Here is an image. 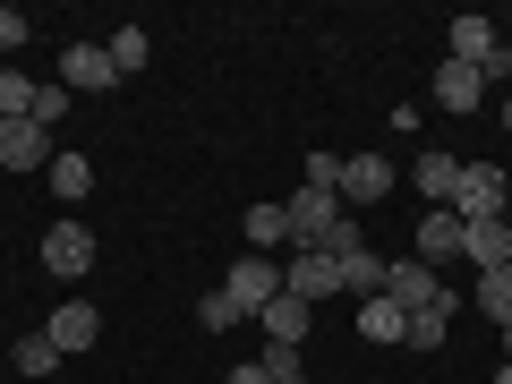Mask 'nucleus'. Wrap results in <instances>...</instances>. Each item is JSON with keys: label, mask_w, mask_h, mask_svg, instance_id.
Returning <instances> with one entry per match:
<instances>
[{"label": "nucleus", "mask_w": 512, "mask_h": 384, "mask_svg": "<svg viewBox=\"0 0 512 384\" xmlns=\"http://www.w3.org/2000/svg\"><path fill=\"white\" fill-rule=\"evenodd\" d=\"M402 325H410V316L393 308V299H359V333H367V342H402Z\"/></svg>", "instance_id": "nucleus-19"}, {"label": "nucleus", "mask_w": 512, "mask_h": 384, "mask_svg": "<svg viewBox=\"0 0 512 384\" xmlns=\"http://www.w3.org/2000/svg\"><path fill=\"white\" fill-rule=\"evenodd\" d=\"M495 384H512V359H504V367H495Z\"/></svg>", "instance_id": "nucleus-30"}, {"label": "nucleus", "mask_w": 512, "mask_h": 384, "mask_svg": "<svg viewBox=\"0 0 512 384\" xmlns=\"http://www.w3.org/2000/svg\"><path fill=\"white\" fill-rule=\"evenodd\" d=\"M35 77H18V69H9V77H0V128H9V120H26V111H35Z\"/></svg>", "instance_id": "nucleus-23"}, {"label": "nucleus", "mask_w": 512, "mask_h": 384, "mask_svg": "<svg viewBox=\"0 0 512 384\" xmlns=\"http://www.w3.org/2000/svg\"><path fill=\"white\" fill-rule=\"evenodd\" d=\"M410 256H419V265H444V256H461V214H453V205H427V214H419V231H410Z\"/></svg>", "instance_id": "nucleus-9"}, {"label": "nucleus", "mask_w": 512, "mask_h": 384, "mask_svg": "<svg viewBox=\"0 0 512 384\" xmlns=\"http://www.w3.org/2000/svg\"><path fill=\"white\" fill-rule=\"evenodd\" d=\"M256 325H265V342L299 350V342H308V325H316V308H308V299H291V291H282V299H265V316H256Z\"/></svg>", "instance_id": "nucleus-12"}, {"label": "nucleus", "mask_w": 512, "mask_h": 384, "mask_svg": "<svg viewBox=\"0 0 512 384\" xmlns=\"http://www.w3.org/2000/svg\"><path fill=\"white\" fill-rule=\"evenodd\" d=\"M9 359H18V376H52V367H60V350H52V333H26V342L9 350Z\"/></svg>", "instance_id": "nucleus-24"}, {"label": "nucleus", "mask_w": 512, "mask_h": 384, "mask_svg": "<svg viewBox=\"0 0 512 384\" xmlns=\"http://www.w3.org/2000/svg\"><path fill=\"white\" fill-rule=\"evenodd\" d=\"M43 274L52 282H86L94 274V231L86 222H52V231H43Z\"/></svg>", "instance_id": "nucleus-2"}, {"label": "nucleus", "mask_w": 512, "mask_h": 384, "mask_svg": "<svg viewBox=\"0 0 512 384\" xmlns=\"http://www.w3.org/2000/svg\"><path fill=\"white\" fill-rule=\"evenodd\" d=\"M444 333H453V308H419V316L402 325V342H410V350H444Z\"/></svg>", "instance_id": "nucleus-21"}, {"label": "nucleus", "mask_w": 512, "mask_h": 384, "mask_svg": "<svg viewBox=\"0 0 512 384\" xmlns=\"http://www.w3.org/2000/svg\"><path fill=\"white\" fill-rule=\"evenodd\" d=\"M0 163H9V171H43V163H52V128L9 120V128H0Z\"/></svg>", "instance_id": "nucleus-11"}, {"label": "nucleus", "mask_w": 512, "mask_h": 384, "mask_svg": "<svg viewBox=\"0 0 512 384\" xmlns=\"http://www.w3.org/2000/svg\"><path fill=\"white\" fill-rule=\"evenodd\" d=\"M333 265H342V299H384V256L376 248H350Z\"/></svg>", "instance_id": "nucleus-15"}, {"label": "nucleus", "mask_w": 512, "mask_h": 384, "mask_svg": "<svg viewBox=\"0 0 512 384\" xmlns=\"http://www.w3.org/2000/svg\"><path fill=\"white\" fill-rule=\"evenodd\" d=\"M410 188H419L427 205H453V188H461V154H436V146H427L419 163H410Z\"/></svg>", "instance_id": "nucleus-14"}, {"label": "nucleus", "mask_w": 512, "mask_h": 384, "mask_svg": "<svg viewBox=\"0 0 512 384\" xmlns=\"http://www.w3.org/2000/svg\"><path fill=\"white\" fill-rule=\"evenodd\" d=\"M0 77H9V60H0Z\"/></svg>", "instance_id": "nucleus-32"}, {"label": "nucleus", "mask_w": 512, "mask_h": 384, "mask_svg": "<svg viewBox=\"0 0 512 384\" xmlns=\"http://www.w3.org/2000/svg\"><path fill=\"white\" fill-rule=\"evenodd\" d=\"M86 188H94V163H86V154H52V197H86Z\"/></svg>", "instance_id": "nucleus-20"}, {"label": "nucleus", "mask_w": 512, "mask_h": 384, "mask_svg": "<svg viewBox=\"0 0 512 384\" xmlns=\"http://www.w3.org/2000/svg\"><path fill=\"white\" fill-rule=\"evenodd\" d=\"M384 299H393L402 316H419V308H461V291H444L436 265H419V256H393V265H384Z\"/></svg>", "instance_id": "nucleus-1"}, {"label": "nucleus", "mask_w": 512, "mask_h": 384, "mask_svg": "<svg viewBox=\"0 0 512 384\" xmlns=\"http://www.w3.org/2000/svg\"><path fill=\"white\" fill-rule=\"evenodd\" d=\"M512 205V180L495 163H461V188H453V214L461 222H487V214H504Z\"/></svg>", "instance_id": "nucleus-4"}, {"label": "nucleus", "mask_w": 512, "mask_h": 384, "mask_svg": "<svg viewBox=\"0 0 512 384\" xmlns=\"http://www.w3.org/2000/svg\"><path fill=\"white\" fill-rule=\"evenodd\" d=\"M60 111H69V86H43V94H35V111H26V120H35V128H60Z\"/></svg>", "instance_id": "nucleus-26"}, {"label": "nucleus", "mask_w": 512, "mask_h": 384, "mask_svg": "<svg viewBox=\"0 0 512 384\" xmlns=\"http://www.w3.org/2000/svg\"><path fill=\"white\" fill-rule=\"evenodd\" d=\"M427 94H436L444 111H461V120H470V111L487 103V77H478V69H461V60H444V69H436V86H427Z\"/></svg>", "instance_id": "nucleus-13"}, {"label": "nucleus", "mask_w": 512, "mask_h": 384, "mask_svg": "<svg viewBox=\"0 0 512 384\" xmlns=\"http://www.w3.org/2000/svg\"><path fill=\"white\" fill-rule=\"evenodd\" d=\"M222 291L239 299V316H265V299H282V265L274 256H239L231 274H222Z\"/></svg>", "instance_id": "nucleus-5"}, {"label": "nucleus", "mask_w": 512, "mask_h": 384, "mask_svg": "<svg viewBox=\"0 0 512 384\" xmlns=\"http://www.w3.org/2000/svg\"><path fill=\"white\" fill-rule=\"evenodd\" d=\"M282 291L308 299V308H316V299H342V265H333L325 248H299L291 265H282Z\"/></svg>", "instance_id": "nucleus-6"}, {"label": "nucleus", "mask_w": 512, "mask_h": 384, "mask_svg": "<svg viewBox=\"0 0 512 384\" xmlns=\"http://www.w3.org/2000/svg\"><path fill=\"white\" fill-rule=\"evenodd\" d=\"M504 359H512V325H504Z\"/></svg>", "instance_id": "nucleus-31"}, {"label": "nucleus", "mask_w": 512, "mask_h": 384, "mask_svg": "<svg viewBox=\"0 0 512 384\" xmlns=\"http://www.w3.org/2000/svg\"><path fill=\"white\" fill-rule=\"evenodd\" d=\"M222 384H265V367L248 359V367H231V376H222Z\"/></svg>", "instance_id": "nucleus-29"}, {"label": "nucleus", "mask_w": 512, "mask_h": 384, "mask_svg": "<svg viewBox=\"0 0 512 384\" xmlns=\"http://www.w3.org/2000/svg\"><path fill=\"white\" fill-rule=\"evenodd\" d=\"M461 256H470L478 274H487V265H512V214H487V222H461Z\"/></svg>", "instance_id": "nucleus-10"}, {"label": "nucleus", "mask_w": 512, "mask_h": 384, "mask_svg": "<svg viewBox=\"0 0 512 384\" xmlns=\"http://www.w3.org/2000/svg\"><path fill=\"white\" fill-rule=\"evenodd\" d=\"M43 333H52V350L69 359V350H94V342H103V316H94V299H60Z\"/></svg>", "instance_id": "nucleus-8"}, {"label": "nucleus", "mask_w": 512, "mask_h": 384, "mask_svg": "<svg viewBox=\"0 0 512 384\" xmlns=\"http://www.w3.org/2000/svg\"><path fill=\"white\" fill-rule=\"evenodd\" d=\"M504 94H512V86H504Z\"/></svg>", "instance_id": "nucleus-33"}, {"label": "nucleus", "mask_w": 512, "mask_h": 384, "mask_svg": "<svg viewBox=\"0 0 512 384\" xmlns=\"http://www.w3.org/2000/svg\"><path fill=\"white\" fill-rule=\"evenodd\" d=\"M333 180H342V154H308V180L299 188H333Z\"/></svg>", "instance_id": "nucleus-28"}, {"label": "nucleus", "mask_w": 512, "mask_h": 384, "mask_svg": "<svg viewBox=\"0 0 512 384\" xmlns=\"http://www.w3.org/2000/svg\"><path fill=\"white\" fill-rule=\"evenodd\" d=\"M256 367H265V384H308V359H299V350H282V342L256 350Z\"/></svg>", "instance_id": "nucleus-22"}, {"label": "nucleus", "mask_w": 512, "mask_h": 384, "mask_svg": "<svg viewBox=\"0 0 512 384\" xmlns=\"http://www.w3.org/2000/svg\"><path fill=\"white\" fill-rule=\"evenodd\" d=\"M103 52H111V69H120V77H137V69L154 60V35H146V26H120V35H111Z\"/></svg>", "instance_id": "nucleus-17"}, {"label": "nucleus", "mask_w": 512, "mask_h": 384, "mask_svg": "<svg viewBox=\"0 0 512 384\" xmlns=\"http://www.w3.org/2000/svg\"><path fill=\"white\" fill-rule=\"evenodd\" d=\"M26 35H35V26H26V9H0V60L18 52V43H26Z\"/></svg>", "instance_id": "nucleus-27"}, {"label": "nucleus", "mask_w": 512, "mask_h": 384, "mask_svg": "<svg viewBox=\"0 0 512 384\" xmlns=\"http://www.w3.org/2000/svg\"><path fill=\"white\" fill-rule=\"evenodd\" d=\"M60 86H69V94H111L120 69H111L103 43H69V52H60Z\"/></svg>", "instance_id": "nucleus-7"}, {"label": "nucleus", "mask_w": 512, "mask_h": 384, "mask_svg": "<svg viewBox=\"0 0 512 384\" xmlns=\"http://www.w3.org/2000/svg\"><path fill=\"white\" fill-rule=\"evenodd\" d=\"M333 197H342V214L384 205V197H393V163H384V154H342V180H333Z\"/></svg>", "instance_id": "nucleus-3"}, {"label": "nucleus", "mask_w": 512, "mask_h": 384, "mask_svg": "<svg viewBox=\"0 0 512 384\" xmlns=\"http://www.w3.org/2000/svg\"><path fill=\"white\" fill-rule=\"evenodd\" d=\"M291 248V214L282 205H248V256H274Z\"/></svg>", "instance_id": "nucleus-16"}, {"label": "nucleus", "mask_w": 512, "mask_h": 384, "mask_svg": "<svg viewBox=\"0 0 512 384\" xmlns=\"http://www.w3.org/2000/svg\"><path fill=\"white\" fill-rule=\"evenodd\" d=\"M197 325H205V333H231V325H239V299H231V291H205V299H197Z\"/></svg>", "instance_id": "nucleus-25"}, {"label": "nucleus", "mask_w": 512, "mask_h": 384, "mask_svg": "<svg viewBox=\"0 0 512 384\" xmlns=\"http://www.w3.org/2000/svg\"><path fill=\"white\" fill-rule=\"evenodd\" d=\"M478 316L512 325V265H487V274H478Z\"/></svg>", "instance_id": "nucleus-18"}]
</instances>
